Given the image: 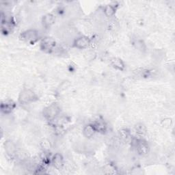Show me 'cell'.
Returning a JSON list of instances; mask_svg holds the SVG:
<instances>
[{
  "instance_id": "cell-11",
  "label": "cell",
  "mask_w": 175,
  "mask_h": 175,
  "mask_svg": "<svg viewBox=\"0 0 175 175\" xmlns=\"http://www.w3.org/2000/svg\"><path fill=\"white\" fill-rule=\"evenodd\" d=\"M104 12L107 17H112L115 13V9L112 6L109 5V6H107L105 8Z\"/></svg>"
},
{
  "instance_id": "cell-9",
  "label": "cell",
  "mask_w": 175,
  "mask_h": 175,
  "mask_svg": "<svg viewBox=\"0 0 175 175\" xmlns=\"http://www.w3.org/2000/svg\"><path fill=\"white\" fill-rule=\"evenodd\" d=\"M137 148L138 151L141 154H145L148 151V146L142 142H138L137 144Z\"/></svg>"
},
{
  "instance_id": "cell-4",
  "label": "cell",
  "mask_w": 175,
  "mask_h": 175,
  "mask_svg": "<svg viewBox=\"0 0 175 175\" xmlns=\"http://www.w3.org/2000/svg\"><path fill=\"white\" fill-rule=\"evenodd\" d=\"M35 99V95L34 92L29 91V90H25L21 94L20 101L23 103H27L29 101H34Z\"/></svg>"
},
{
  "instance_id": "cell-7",
  "label": "cell",
  "mask_w": 175,
  "mask_h": 175,
  "mask_svg": "<svg viewBox=\"0 0 175 175\" xmlns=\"http://www.w3.org/2000/svg\"><path fill=\"white\" fill-rule=\"evenodd\" d=\"M53 22H54V17L53 15L49 14L45 15L43 19V25H45V27L50 26V25H51L53 24Z\"/></svg>"
},
{
  "instance_id": "cell-12",
  "label": "cell",
  "mask_w": 175,
  "mask_h": 175,
  "mask_svg": "<svg viewBox=\"0 0 175 175\" xmlns=\"http://www.w3.org/2000/svg\"><path fill=\"white\" fill-rule=\"evenodd\" d=\"M6 147V151L8 153V154L13 153V152L14 151V147L13 145L11 143V142H7Z\"/></svg>"
},
{
  "instance_id": "cell-3",
  "label": "cell",
  "mask_w": 175,
  "mask_h": 175,
  "mask_svg": "<svg viewBox=\"0 0 175 175\" xmlns=\"http://www.w3.org/2000/svg\"><path fill=\"white\" fill-rule=\"evenodd\" d=\"M90 44V40L88 38L85 37H79L74 41V47L78 49H85Z\"/></svg>"
},
{
  "instance_id": "cell-5",
  "label": "cell",
  "mask_w": 175,
  "mask_h": 175,
  "mask_svg": "<svg viewBox=\"0 0 175 175\" xmlns=\"http://www.w3.org/2000/svg\"><path fill=\"white\" fill-rule=\"evenodd\" d=\"M52 163L53 164L54 167H56L57 169H60L63 166L64 164V160L63 158L60 154L56 153L55 155L53 156V158L52 159Z\"/></svg>"
},
{
  "instance_id": "cell-2",
  "label": "cell",
  "mask_w": 175,
  "mask_h": 175,
  "mask_svg": "<svg viewBox=\"0 0 175 175\" xmlns=\"http://www.w3.org/2000/svg\"><path fill=\"white\" fill-rule=\"evenodd\" d=\"M56 42L52 38H46L41 43V49L46 52H49L55 47Z\"/></svg>"
},
{
  "instance_id": "cell-1",
  "label": "cell",
  "mask_w": 175,
  "mask_h": 175,
  "mask_svg": "<svg viewBox=\"0 0 175 175\" xmlns=\"http://www.w3.org/2000/svg\"><path fill=\"white\" fill-rule=\"evenodd\" d=\"M22 37L27 42L34 43L38 40V38H39V35H38V32L37 31L34 30H30L23 33Z\"/></svg>"
},
{
  "instance_id": "cell-6",
  "label": "cell",
  "mask_w": 175,
  "mask_h": 175,
  "mask_svg": "<svg viewBox=\"0 0 175 175\" xmlns=\"http://www.w3.org/2000/svg\"><path fill=\"white\" fill-rule=\"evenodd\" d=\"M95 132H96V130H95L93 125H88L84 129V135H86L87 138L92 137V135H94Z\"/></svg>"
},
{
  "instance_id": "cell-8",
  "label": "cell",
  "mask_w": 175,
  "mask_h": 175,
  "mask_svg": "<svg viewBox=\"0 0 175 175\" xmlns=\"http://www.w3.org/2000/svg\"><path fill=\"white\" fill-rule=\"evenodd\" d=\"M58 109L57 107L56 106H51L49 107L47 110H46V116H48L49 118H53L55 116L58 114Z\"/></svg>"
},
{
  "instance_id": "cell-10",
  "label": "cell",
  "mask_w": 175,
  "mask_h": 175,
  "mask_svg": "<svg viewBox=\"0 0 175 175\" xmlns=\"http://www.w3.org/2000/svg\"><path fill=\"white\" fill-rule=\"evenodd\" d=\"M112 65L114 66L116 68L119 69V70H122L124 68V64H123L121 60L119 59H114L112 60Z\"/></svg>"
}]
</instances>
